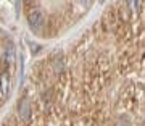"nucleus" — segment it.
<instances>
[{"label":"nucleus","mask_w":145,"mask_h":126,"mask_svg":"<svg viewBox=\"0 0 145 126\" xmlns=\"http://www.w3.org/2000/svg\"><path fill=\"white\" fill-rule=\"evenodd\" d=\"M27 23H29L32 31H40L42 28H44V24H45V16L42 15V11L36 10L27 16Z\"/></svg>","instance_id":"obj_1"},{"label":"nucleus","mask_w":145,"mask_h":126,"mask_svg":"<svg viewBox=\"0 0 145 126\" xmlns=\"http://www.w3.org/2000/svg\"><path fill=\"white\" fill-rule=\"evenodd\" d=\"M10 92V73L2 71L0 73V99H5Z\"/></svg>","instance_id":"obj_2"},{"label":"nucleus","mask_w":145,"mask_h":126,"mask_svg":"<svg viewBox=\"0 0 145 126\" xmlns=\"http://www.w3.org/2000/svg\"><path fill=\"white\" fill-rule=\"evenodd\" d=\"M21 110L24 112V115L21 116V118H23V120H27V113H29V102H27L26 99H24V100L20 104V112H21Z\"/></svg>","instance_id":"obj_3"}]
</instances>
